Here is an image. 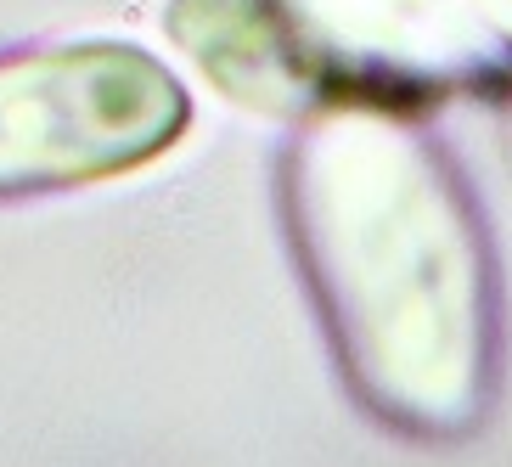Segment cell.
I'll list each match as a JSON object with an SVG mask.
<instances>
[{
    "mask_svg": "<svg viewBox=\"0 0 512 467\" xmlns=\"http://www.w3.org/2000/svg\"><path fill=\"white\" fill-rule=\"evenodd\" d=\"M467 29L479 34V46L496 62H512V0H456Z\"/></svg>",
    "mask_w": 512,
    "mask_h": 467,
    "instance_id": "4",
    "label": "cell"
},
{
    "mask_svg": "<svg viewBox=\"0 0 512 467\" xmlns=\"http://www.w3.org/2000/svg\"><path fill=\"white\" fill-rule=\"evenodd\" d=\"M164 29L237 107L282 119L332 107L321 62L287 0H169Z\"/></svg>",
    "mask_w": 512,
    "mask_h": 467,
    "instance_id": "3",
    "label": "cell"
},
{
    "mask_svg": "<svg viewBox=\"0 0 512 467\" xmlns=\"http://www.w3.org/2000/svg\"><path fill=\"white\" fill-rule=\"evenodd\" d=\"M192 130V96L130 40L0 51V197L147 169Z\"/></svg>",
    "mask_w": 512,
    "mask_h": 467,
    "instance_id": "2",
    "label": "cell"
},
{
    "mask_svg": "<svg viewBox=\"0 0 512 467\" xmlns=\"http://www.w3.org/2000/svg\"><path fill=\"white\" fill-rule=\"evenodd\" d=\"M310 119L282 203L338 372L400 434L479 428L501 377V282L467 181L400 107Z\"/></svg>",
    "mask_w": 512,
    "mask_h": 467,
    "instance_id": "1",
    "label": "cell"
}]
</instances>
